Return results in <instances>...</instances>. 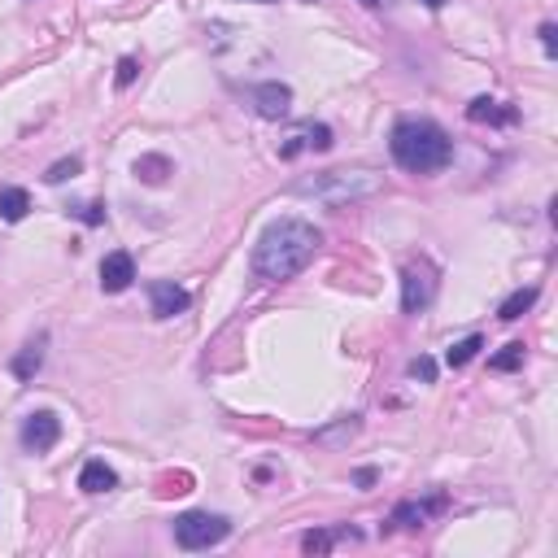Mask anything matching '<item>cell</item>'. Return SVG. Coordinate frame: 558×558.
I'll return each mask as SVG.
<instances>
[{"label":"cell","mask_w":558,"mask_h":558,"mask_svg":"<svg viewBox=\"0 0 558 558\" xmlns=\"http://www.w3.org/2000/svg\"><path fill=\"white\" fill-rule=\"evenodd\" d=\"M323 249V231L305 219H275L253 245V275L266 284H284L296 279L305 266L319 258Z\"/></svg>","instance_id":"obj_1"},{"label":"cell","mask_w":558,"mask_h":558,"mask_svg":"<svg viewBox=\"0 0 558 558\" xmlns=\"http://www.w3.org/2000/svg\"><path fill=\"white\" fill-rule=\"evenodd\" d=\"M389 153L410 175H436L454 162V140L432 118H401L389 135Z\"/></svg>","instance_id":"obj_2"},{"label":"cell","mask_w":558,"mask_h":558,"mask_svg":"<svg viewBox=\"0 0 558 558\" xmlns=\"http://www.w3.org/2000/svg\"><path fill=\"white\" fill-rule=\"evenodd\" d=\"M380 184H384V175H375V170H323L314 179H301L293 193L323 201V205H349V201L380 193Z\"/></svg>","instance_id":"obj_3"},{"label":"cell","mask_w":558,"mask_h":558,"mask_svg":"<svg viewBox=\"0 0 558 558\" xmlns=\"http://www.w3.org/2000/svg\"><path fill=\"white\" fill-rule=\"evenodd\" d=\"M231 532L227 515H210V511H188L175 519V545L179 550H210V545H223Z\"/></svg>","instance_id":"obj_4"},{"label":"cell","mask_w":558,"mask_h":558,"mask_svg":"<svg viewBox=\"0 0 558 558\" xmlns=\"http://www.w3.org/2000/svg\"><path fill=\"white\" fill-rule=\"evenodd\" d=\"M432 296H436V266L427 258H419V262H410L401 270V310L406 314H424L432 305Z\"/></svg>","instance_id":"obj_5"},{"label":"cell","mask_w":558,"mask_h":558,"mask_svg":"<svg viewBox=\"0 0 558 558\" xmlns=\"http://www.w3.org/2000/svg\"><path fill=\"white\" fill-rule=\"evenodd\" d=\"M18 441H22L27 454H48V450L62 441V419H57L53 410H31V415L22 419Z\"/></svg>","instance_id":"obj_6"},{"label":"cell","mask_w":558,"mask_h":558,"mask_svg":"<svg viewBox=\"0 0 558 558\" xmlns=\"http://www.w3.org/2000/svg\"><path fill=\"white\" fill-rule=\"evenodd\" d=\"M328 149H331V127H323V123H301V127L279 144V158L293 162L301 153H328Z\"/></svg>","instance_id":"obj_7"},{"label":"cell","mask_w":558,"mask_h":558,"mask_svg":"<svg viewBox=\"0 0 558 558\" xmlns=\"http://www.w3.org/2000/svg\"><path fill=\"white\" fill-rule=\"evenodd\" d=\"M149 305H153L158 319H175V314H184L193 305V296H188V288H179L175 279H153L149 284Z\"/></svg>","instance_id":"obj_8"},{"label":"cell","mask_w":558,"mask_h":558,"mask_svg":"<svg viewBox=\"0 0 558 558\" xmlns=\"http://www.w3.org/2000/svg\"><path fill=\"white\" fill-rule=\"evenodd\" d=\"M132 279H135V258L127 249L100 258V288H105V293H127Z\"/></svg>","instance_id":"obj_9"},{"label":"cell","mask_w":558,"mask_h":558,"mask_svg":"<svg viewBox=\"0 0 558 558\" xmlns=\"http://www.w3.org/2000/svg\"><path fill=\"white\" fill-rule=\"evenodd\" d=\"M253 105L262 118H284L288 105H293V88L288 83H258L253 88Z\"/></svg>","instance_id":"obj_10"},{"label":"cell","mask_w":558,"mask_h":558,"mask_svg":"<svg viewBox=\"0 0 558 558\" xmlns=\"http://www.w3.org/2000/svg\"><path fill=\"white\" fill-rule=\"evenodd\" d=\"M132 175L140 179V184H149V188H162L166 179L175 175V162L166 158V153H140L132 166Z\"/></svg>","instance_id":"obj_11"},{"label":"cell","mask_w":558,"mask_h":558,"mask_svg":"<svg viewBox=\"0 0 558 558\" xmlns=\"http://www.w3.org/2000/svg\"><path fill=\"white\" fill-rule=\"evenodd\" d=\"M336 541H362V532L358 528H314V532L301 537V550L305 554H328Z\"/></svg>","instance_id":"obj_12"},{"label":"cell","mask_w":558,"mask_h":558,"mask_svg":"<svg viewBox=\"0 0 558 558\" xmlns=\"http://www.w3.org/2000/svg\"><path fill=\"white\" fill-rule=\"evenodd\" d=\"M79 489L83 493H114L118 489V471L114 467H105L100 459H92V462H83V471H79Z\"/></svg>","instance_id":"obj_13"},{"label":"cell","mask_w":558,"mask_h":558,"mask_svg":"<svg viewBox=\"0 0 558 558\" xmlns=\"http://www.w3.org/2000/svg\"><path fill=\"white\" fill-rule=\"evenodd\" d=\"M467 118H471V123H489V127H502V123H515L519 114H515L511 105H497V100H489V97H476L471 105H467Z\"/></svg>","instance_id":"obj_14"},{"label":"cell","mask_w":558,"mask_h":558,"mask_svg":"<svg viewBox=\"0 0 558 558\" xmlns=\"http://www.w3.org/2000/svg\"><path fill=\"white\" fill-rule=\"evenodd\" d=\"M39 366H44V336H35V340H27V345L18 349V358H13V375H18V380H35Z\"/></svg>","instance_id":"obj_15"},{"label":"cell","mask_w":558,"mask_h":558,"mask_svg":"<svg viewBox=\"0 0 558 558\" xmlns=\"http://www.w3.org/2000/svg\"><path fill=\"white\" fill-rule=\"evenodd\" d=\"M445 502L441 497H432V502H401L393 511V524H401V528H424V519L432 515V511H441Z\"/></svg>","instance_id":"obj_16"},{"label":"cell","mask_w":558,"mask_h":558,"mask_svg":"<svg viewBox=\"0 0 558 558\" xmlns=\"http://www.w3.org/2000/svg\"><path fill=\"white\" fill-rule=\"evenodd\" d=\"M27 210H31L27 188H0V219H4V223H22Z\"/></svg>","instance_id":"obj_17"},{"label":"cell","mask_w":558,"mask_h":558,"mask_svg":"<svg viewBox=\"0 0 558 558\" xmlns=\"http://www.w3.org/2000/svg\"><path fill=\"white\" fill-rule=\"evenodd\" d=\"M537 288H519V293H511L506 296V301H502V310H497V319H502V323H515V319H524L528 310H532V305H537Z\"/></svg>","instance_id":"obj_18"},{"label":"cell","mask_w":558,"mask_h":558,"mask_svg":"<svg viewBox=\"0 0 558 558\" xmlns=\"http://www.w3.org/2000/svg\"><path fill=\"white\" fill-rule=\"evenodd\" d=\"M485 349V336H467V340H459V345H450V354H445V362L459 371V366H467V362L476 358Z\"/></svg>","instance_id":"obj_19"},{"label":"cell","mask_w":558,"mask_h":558,"mask_svg":"<svg viewBox=\"0 0 558 558\" xmlns=\"http://www.w3.org/2000/svg\"><path fill=\"white\" fill-rule=\"evenodd\" d=\"M519 366H524V345H519V340H511L502 354L489 358V371H519Z\"/></svg>","instance_id":"obj_20"},{"label":"cell","mask_w":558,"mask_h":558,"mask_svg":"<svg viewBox=\"0 0 558 558\" xmlns=\"http://www.w3.org/2000/svg\"><path fill=\"white\" fill-rule=\"evenodd\" d=\"M79 170H83V158H62V162H53L44 170V184H66V179H74Z\"/></svg>","instance_id":"obj_21"},{"label":"cell","mask_w":558,"mask_h":558,"mask_svg":"<svg viewBox=\"0 0 558 558\" xmlns=\"http://www.w3.org/2000/svg\"><path fill=\"white\" fill-rule=\"evenodd\" d=\"M135 79H140V62H135V57H123V62H118V74H114L118 92H127V88H132Z\"/></svg>","instance_id":"obj_22"},{"label":"cell","mask_w":558,"mask_h":558,"mask_svg":"<svg viewBox=\"0 0 558 558\" xmlns=\"http://www.w3.org/2000/svg\"><path fill=\"white\" fill-rule=\"evenodd\" d=\"M410 375H415V380H424V384H432V380H436V362H432V358H415V362H410Z\"/></svg>","instance_id":"obj_23"},{"label":"cell","mask_w":558,"mask_h":558,"mask_svg":"<svg viewBox=\"0 0 558 558\" xmlns=\"http://www.w3.org/2000/svg\"><path fill=\"white\" fill-rule=\"evenodd\" d=\"M541 44H545V57H558V27L554 22H541Z\"/></svg>","instance_id":"obj_24"},{"label":"cell","mask_w":558,"mask_h":558,"mask_svg":"<svg viewBox=\"0 0 558 558\" xmlns=\"http://www.w3.org/2000/svg\"><path fill=\"white\" fill-rule=\"evenodd\" d=\"M74 214H79V219H83L88 227H97V223H105V205H79Z\"/></svg>","instance_id":"obj_25"},{"label":"cell","mask_w":558,"mask_h":558,"mask_svg":"<svg viewBox=\"0 0 558 558\" xmlns=\"http://www.w3.org/2000/svg\"><path fill=\"white\" fill-rule=\"evenodd\" d=\"M354 480H358L362 489H366V485H375V480H380V471H375V467H362V471L354 476Z\"/></svg>","instance_id":"obj_26"},{"label":"cell","mask_w":558,"mask_h":558,"mask_svg":"<svg viewBox=\"0 0 558 558\" xmlns=\"http://www.w3.org/2000/svg\"><path fill=\"white\" fill-rule=\"evenodd\" d=\"M162 493H188V476H175V480H166Z\"/></svg>","instance_id":"obj_27"},{"label":"cell","mask_w":558,"mask_h":558,"mask_svg":"<svg viewBox=\"0 0 558 558\" xmlns=\"http://www.w3.org/2000/svg\"><path fill=\"white\" fill-rule=\"evenodd\" d=\"M427 9H441V4H450V0H424Z\"/></svg>","instance_id":"obj_28"},{"label":"cell","mask_w":558,"mask_h":558,"mask_svg":"<svg viewBox=\"0 0 558 558\" xmlns=\"http://www.w3.org/2000/svg\"><path fill=\"white\" fill-rule=\"evenodd\" d=\"M358 4H366V9H375V4H380V0H358Z\"/></svg>","instance_id":"obj_29"},{"label":"cell","mask_w":558,"mask_h":558,"mask_svg":"<svg viewBox=\"0 0 558 558\" xmlns=\"http://www.w3.org/2000/svg\"><path fill=\"white\" fill-rule=\"evenodd\" d=\"M258 4H275V0H258Z\"/></svg>","instance_id":"obj_30"}]
</instances>
